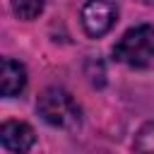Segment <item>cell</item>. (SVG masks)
Segmentation results:
<instances>
[{
	"label": "cell",
	"instance_id": "obj_6",
	"mask_svg": "<svg viewBox=\"0 0 154 154\" xmlns=\"http://www.w3.org/2000/svg\"><path fill=\"white\" fill-rule=\"evenodd\" d=\"M10 5H12V12L26 22L36 19L43 12V0H10Z\"/></svg>",
	"mask_w": 154,
	"mask_h": 154
},
{
	"label": "cell",
	"instance_id": "obj_3",
	"mask_svg": "<svg viewBox=\"0 0 154 154\" xmlns=\"http://www.w3.org/2000/svg\"><path fill=\"white\" fill-rule=\"evenodd\" d=\"M79 17H82V26H84L87 36L101 38L118 22V5L113 0H89L82 7Z\"/></svg>",
	"mask_w": 154,
	"mask_h": 154
},
{
	"label": "cell",
	"instance_id": "obj_1",
	"mask_svg": "<svg viewBox=\"0 0 154 154\" xmlns=\"http://www.w3.org/2000/svg\"><path fill=\"white\" fill-rule=\"evenodd\" d=\"M36 111L53 128L75 130L82 123V108H79V103L63 87H48V89H43L38 94Z\"/></svg>",
	"mask_w": 154,
	"mask_h": 154
},
{
	"label": "cell",
	"instance_id": "obj_5",
	"mask_svg": "<svg viewBox=\"0 0 154 154\" xmlns=\"http://www.w3.org/2000/svg\"><path fill=\"white\" fill-rule=\"evenodd\" d=\"M26 87V70L22 63L12 60V58H2V72H0V89L2 96H17L22 94V89Z\"/></svg>",
	"mask_w": 154,
	"mask_h": 154
},
{
	"label": "cell",
	"instance_id": "obj_4",
	"mask_svg": "<svg viewBox=\"0 0 154 154\" xmlns=\"http://www.w3.org/2000/svg\"><path fill=\"white\" fill-rule=\"evenodd\" d=\"M0 142L12 154H26L34 147V142H36V132H34V128L29 123L7 120L0 128Z\"/></svg>",
	"mask_w": 154,
	"mask_h": 154
},
{
	"label": "cell",
	"instance_id": "obj_2",
	"mask_svg": "<svg viewBox=\"0 0 154 154\" xmlns=\"http://www.w3.org/2000/svg\"><path fill=\"white\" fill-rule=\"evenodd\" d=\"M113 58L130 67H147L154 63V26L140 24L128 29L113 46Z\"/></svg>",
	"mask_w": 154,
	"mask_h": 154
}]
</instances>
